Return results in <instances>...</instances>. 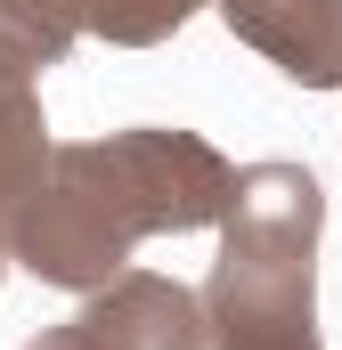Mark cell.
<instances>
[{
  "instance_id": "cell-1",
  "label": "cell",
  "mask_w": 342,
  "mask_h": 350,
  "mask_svg": "<svg viewBox=\"0 0 342 350\" xmlns=\"http://www.w3.org/2000/svg\"><path fill=\"white\" fill-rule=\"evenodd\" d=\"M237 196V163L204 131L171 122H131L106 139L49 147L41 187L8 220V261H25L41 285L90 293L131 269L139 237H196L220 228Z\"/></svg>"
},
{
  "instance_id": "cell-2",
  "label": "cell",
  "mask_w": 342,
  "mask_h": 350,
  "mask_svg": "<svg viewBox=\"0 0 342 350\" xmlns=\"http://www.w3.org/2000/svg\"><path fill=\"white\" fill-rule=\"evenodd\" d=\"M326 187L310 163H245L204 277V350H326L318 334Z\"/></svg>"
},
{
  "instance_id": "cell-3",
  "label": "cell",
  "mask_w": 342,
  "mask_h": 350,
  "mask_svg": "<svg viewBox=\"0 0 342 350\" xmlns=\"http://www.w3.org/2000/svg\"><path fill=\"white\" fill-rule=\"evenodd\" d=\"M25 350H204V301L196 285H179L163 269H122L90 285L82 310L33 334Z\"/></svg>"
},
{
  "instance_id": "cell-4",
  "label": "cell",
  "mask_w": 342,
  "mask_h": 350,
  "mask_svg": "<svg viewBox=\"0 0 342 350\" xmlns=\"http://www.w3.org/2000/svg\"><path fill=\"white\" fill-rule=\"evenodd\" d=\"M220 25L302 90H342V0H212Z\"/></svg>"
},
{
  "instance_id": "cell-5",
  "label": "cell",
  "mask_w": 342,
  "mask_h": 350,
  "mask_svg": "<svg viewBox=\"0 0 342 350\" xmlns=\"http://www.w3.org/2000/svg\"><path fill=\"white\" fill-rule=\"evenodd\" d=\"M49 114H41V90H33V74H8L0 66V228L16 220V204L41 187V172H49Z\"/></svg>"
},
{
  "instance_id": "cell-6",
  "label": "cell",
  "mask_w": 342,
  "mask_h": 350,
  "mask_svg": "<svg viewBox=\"0 0 342 350\" xmlns=\"http://www.w3.org/2000/svg\"><path fill=\"white\" fill-rule=\"evenodd\" d=\"M82 41V0H0V66L8 74H49Z\"/></svg>"
},
{
  "instance_id": "cell-7",
  "label": "cell",
  "mask_w": 342,
  "mask_h": 350,
  "mask_svg": "<svg viewBox=\"0 0 342 350\" xmlns=\"http://www.w3.org/2000/svg\"><path fill=\"white\" fill-rule=\"evenodd\" d=\"M196 8H212V0H82V33H98L106 49H155Z\"/></svg>"
},
{
  "instance_id": "cell-8",
  "label": "cell",
  "mask_w": 342,
  "mask_h": 350,
  "mask_svg": "<svg viewBox=\"0 0 342 350\" xmlns=\"http://www.w3.org/2000/svg\"><path fill=\"white\" fill-rule=\"evenodd\" d=\"M0 277H8V228H0Z\"/></svg>"
}]
</instances>
